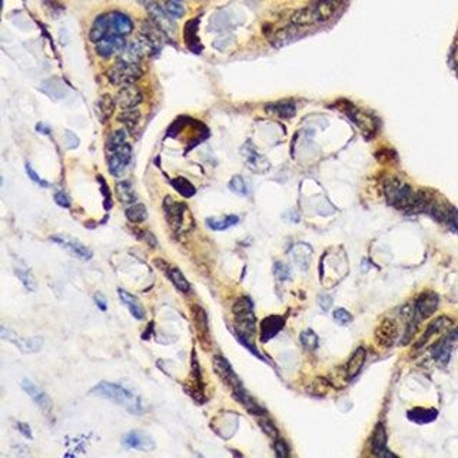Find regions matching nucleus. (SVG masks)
<instances>
[{"label":"nucleus","mask_w":458,"mask_h":458,"mask_svg":"<svg viewBox=\"0 0 458 458\" xmlns=\"http://www.w3.org/2000/svg\"><path fill=\"white\" fill-rule=\"evenodd\" d=\"M90 394L96 395V397H100V398L111 399L113 402L119 404L120 407H123L125 410H127L133 415L143 414L142 399L136 394H133L132 391L123 388L119 384H112V382H107V381H102L96 387H93Z\"/></svg>","instance_id":"f257e3e1"},{"label":"nucleus","mask_w":458,"mask_h":458,"mask_svg":"<svg viewBox=\"0 0 458 458\" xmlns=\"http://www.w3.org/2000/svg\"><path fill=\"white\" fill-rule=\"evenodd\" d=\"M232 314L236 322L235 337L252 341L255 332V315H253L252 301L249 297H241L233 304Z\"/></svg>","instance_id":"f03ea898"},{"label":"nucleus","mask_w":458,"mask_h":458,"mask_svg":"<svg viewBox=\"0 0 458 458\" xmlns=\"http://www.w3.org/2000/svg\"><path fill=\"white\" fill-rule=\"evenodd\" d=\"M385 196L392 206L398 209H414L417 202V193L412 192L410 186L392 179L385 184Z\"/></svg>","instance_id":"7ed1b4c3"},{"label":"nucleus","mask_w":458,"mask_h":458,"mask_svg":"<svg viewBox=\"0 0 458 458\" xmlns=\"http://www.w3.org/2000/svg\"><path fill=\"white\" fill-rule=\"evenodd\" d=\"M438 302V295H435L434 292L421 294L418 298H417V301H415V305H414V309H412V317L408 321V326L417 329L421 321L430 318L432 314L437 311Z\"/></svg>","instance_id":"20e7f679"},{"label":"nucleus","mask_w":458,"mask_h":458,"mask_svg":"<svg viewBox=\"0 0 458 458\" xmlns=\"http://www.w3.org/2000/svg\"><path fill=\"white\" fill-rule=\"evenodd\" d=\"M106 76L112 85L127 86V85H133L136 80L139 79L142 76V70H140V67L138 65L118 62V65H115L112 69L107 70Z\"/></svg>","instance_id":"39448f33"},{"label":"nucleus","mask_w":458,"mask_h":458,"mask_svg":"<svg viewBox=\"0 0 458 458\" xmlns=\"http://www.w3.org/2000/svg\"><path fill=\"white\" fill-rule=\"evenodd\" d=\"M107 152H109L107 166H109L111 173H112L113 176H116V178L123 176V173L126 171V166L129 165L131 156H132L131 146L127 143H125V145L116 148L113 151H107Z\"/></svg>","instance_id":"423d86ee"},{"label":"nucleus","mask_w":458,"mask_h":458,"mask_svg":"<svg viewBox=\"0 0 458 458\" xmlns=\"http://www.w3.org/2000/svg\"><path fill=\"white\" fill-rule=\"evenodd\" d=\"M213 370H215V372L218 374V377H219L228 387L232 388V391H235V390H238V388L242 387L241 379H239L238 375L235 374L231 364L228 362V359L224 358V357L219 355V354L213 357Z\"/></svg>","instance_id":"0eeeda50"},{"label":"nucleus","mask_w":458,"mask_h":458,"mask_svg":"<svg viewBox=\"0 0 458 458\" xmlns=\"http://www.w3.org/2000/svg\"><path fill=\"white\" fill-rule=\"evenodd\" d=\"M116 105L122 109H135L143 100V95L139 87L135 85L123 86L116 95Z\"/></svg>","instance_id":"6e6552de"},{"label":"nucleus","mask_w":458,"mask_h":458,"mask_svg":"<svg viewBox=\"0 0 458 458\" xmlns=\"http://www.w3.org/2000/svg\"><path fill=\"white\" fill-rule=\"evenodd\" d=\"M2 338L10 341L12 344L19 348L20 351L25 352V354H30V352L39 351L42 345H43V339L40 337H34V338H27V339H20L14 335L12 331H7L6 326H2V332H0Z\"/></svg>","instance_id":"1a4fd4ad"},{"label":"nucleus","mask_w":458,"mask_h":458,"mask_svg":"<svg viewBox=\"0 0 458 458\" xmlns=\"http://www.w3.org/2000/svg\"><path fill=\"white\" fill-rule=\"evenodd\" d=\"M125 45H126V42H125L123 36L109 34L105 39L96 43V53L102 58H111L113 54H119Z\"/></svg>","instance_id":"9d476101"},{"label":"nucleus","mask_w":458,"mask_h":458,"mask_svg":"<svg viewBox=\"0 0 458 458\" xmlns=\"http://www.w3.org/2000/svg\"><path fill=\"white\" fill-rule=\"evenodd\" d=\"M341 3L342 0H317L315 3L309 5L315 16V22L322 23L331 19L332 16L337 13Z\"/></svg>","instance_id":"9b49d317"},{"label":"nucleus","mask_w":458,"mask_h":458,"mask_svg":"<svg viewBox=\"0 0 458 458\" xmlns=\"http://www.w3.org/2000/svg\"><path fill=\"white\" fill-rule=\"evenodd\" d=\"M398 335V324L394 319H384L375 329V338L379 345L392 346Z\"/></svg>","instance_id":"f8f14e48"},{"label":"nucleus","mask_w":458,"mask_h":458,"mask_svg":"<svg viewBox=\"0 0 458 458\" xmlns=\"http://www.w3.org/2000/svg\"><path fill=\"white\" fill-rule=\"evenodd\" d=\"M107 14V23H109V34H118V36H126L133 30L132 20L129 16L119 12H112Z\"/></svg>","instance_id":"ddd939ff"},{"label":"nucleus","mask_w":458,"mask_h":458,"mask_svg":"<svg viewBox=\"0 0 458 458\" xmlns=\"http://www.w3.org/2000/svg\"><path fill=\"white\" fill-rule=\"evenodd\" d=\"M50 239H52L53 242H56L58 245L63 246L65 249H67L69 252L72 253V255H75V257H78V258L85 259V261L92 258V251H90L89 248H86L85 245H82L79 241H76V239L62 236V235H53Z\"/></svg>","instance_id":"4468645a"},{"label":"nucleus","mask_w":458,"mask_h":458,"mask_svg":"<svg viewBox=\"0 0 458 458\" xmlns=\"http://www.w3.org/2000/svg\"><path fill=\"white\" fill-rule=\"evenodd\" d=\"M148 12L151 13L153 22L156 23V26L159 27L163 33L168 34L175 33V23L172 22V17L166 13V10H163L159 5H156V3H153V2L152 3H149V5H148Z\"/></svg>","instance_id":"2eb2a0df"},{"label":"nucleus","mask_w":458,"mask_h":458,"mask_svg":"<svg viewBox=\"0 0 458 458\" xmlns=\"http://www.w3.org/2000/svg\"><path fill=\"white\" fill-rule=\"evenodd\" d=\"M122 444L129 448H136V450H153L155 448V443L153 439L142 431H132L125 434L122 437Z\"/></svg>","instance_id":"dca6fc26"},{"label":"nucleus","mask_w":458,"mask_h":458,"mask_svg":"<svg viewBox=\"0 0 458 458\" xmlns=\"http://www.w3.org/2000/svg\"><path fill=\"white\" fill-rule=\"evenodd\" d=\"M242 153L245 156L246 166L249 169H252L253 172L257 173H264L269 169V162L266 160V158H264L262 155H259L255 148L251 146V143H246L244 149H242Z\"/></svg>","instance_id":"f3484780"},{"label":"nucleus","mask_w":458,"mask_h":458,"mask_svg":"<svg viewBox=\"0 0 458 458\" xmlns=\"http://www.w3.org/2000/svg\"><path fill=\"white\" fill-rule=\"evenodd\" d=\"M22 388L25 390V392H26L30 398L33 399L36 404L39 405L43 411L49 412L52 410V401L49 398V395L43 390H40L38 385L30 382L29 379H25L23 384H22Z\"/></svg>","instance_id":"a211bd4d"},{"label":"nucleus","mask_w":458,"mask_h":458,"mask_svg":"<svg viewBox=\"0 0 458 458\" xmlns=\"http://www.w3.org/2000/svg\"><path fill=\"white\" fill-rule=\"evenodd\" d=\"M285 325V318L281 315H271L266 317L262 322H261V341L266 342L271 338H273Z\"/></svg>","instance_id":"6ab92c4d"},{"label":"nucleus","mask_w":458,"mask_h":458,"mask_svg":"<svg viewBox=\"0 0 458 458\" xmlns=\"http://www.w3.org/2000/svg\"><path fill=\"white\" fill-rule=\"evenodd\" d=\"M186 211V206L184 204L173 202L169 196L165 199V212L168 216V221L175 231H178L182 224H184V213Z\"/></svg>","instance_id":"aec40b11"},{"label":"nucleus","mask_w":458,"mask_h":458,"mask_svg":"<svg viewBox=\"0 0 458 458\" xmlns=\"http://www.w3.org/2000/svg\"><path fill=\"white\" fill-rule=\"evenodd\" d=\"M145 56V52L140 46L139 40H133L125 45V47L120 50L119 53V62L123 63H131V65H138L142 58Z\"/></svg>","instance_id":"412c9836"},{"label":"nucleus","mask_w":458,"mask_h":458,"mask_svg":"<svg viewBox=\"0 0 458 458\" xmlns=\"http://www.w3.org/2000/svg\"><path fill=\"white\" fill-rule=\"evenodd\" d=\"M452 321L450 318H447V317H439V318L434 319L430 325L427 326V329H425L424 335L419 338V341L417 342V345H415V350H421L423 346L431 339V337H434L435 334H438V332L444 331L447 329L448 326L451 325Z\"/></svg>","instance_id":"4be33fe9"},{"label":"nucleus","mask_w":458,"mask_h":458,"mask_svg":"<svg viewBox=\"0 0 458 458\" xmlns=\"http://www.w3.org/2000/svg\"><path fill=\"white\" fill-rule=\"evenodd\" d=\"M367 358V351L365 348L359 346L358 350H355V352L351 355V358L346 364V377L350 379L355 378L358 375L362 367H364V362H365Z\"/></svg>","instance_id":"5701e85b"},{"label":"nucleus","mask_w":458,"mask_h":458,"mask_svg":"<svg viewBox=\"0 0 458 458\" xmlns=\"http://www.w3.org/2000/svg\"><path fill=\"white\" fill-rule=\"evenodd\" d=\"M109 36V23H107V14H100L93 22L92 29L89 32V39L93 43H98L102 39Z\"/></svg>","instance_id":"b1692460"},{"label":"nucleus","mask_w":458,"mask_h":458,"mask_svg":"<svg viewBox=\"0 0 458 458\" xmlns=\"http://www.w3.org/2000/svg\"><path fill=\"white\" fill-rule=\"evenodd\" d=\"M193 319H195V325H196L200 339L205 342L206 345H209L211 335H209V328H208V318H206L205 311L200 306L193 308Z\"/></svg>","instance_id":"393cba45"},{"label":"nucleus","mask_w":458,"mask_h":458,"mask_svg":"<svg viewBox=\"0 0 458 458\" xmlns=\"http://www.w3.org/2000/svg\"><path fill=\"white\" fill-rule=\"evenodd\" d=\"M232 392L235 399L238 401L239 404L244 405L246 410H248V412H251L253 415H265V411H264V410H262V408H261V407H259L251 397H249V394L245 391L244 387H241V388H238V390H235V391Z\"/></svg>","instance_id":"a878e982"},{"label":"nucleus","mask_w":458,"mask_h":458,"mask_svg":"<svg viewBox=\"0 0 458 458\" xmlns=\"http://www.w3.org/2000/svg\"><path fill=\"white\" fill-rule=\"evenodd\" d=\"M119 297L122 299V302L129 308V312L132 314L133 318L138 319V321L145 318V309H143V306L140 305V302L136 297H133L132 294L126 292L123 289H119Z\"/></svg>","instance_id":"bb28decb"},{"label":"nucleus","mask_w":458,"mask_h":458,"mask_svg":"<svg viewBox=\"0 0 458 458\" xmlns=\"http://www.w3.org/2000/svg\"><path fill=\"white\" fill-rule=\"evenodd\" d=\"M372 452L375 455H391L387 452V431L385 427L381 423L377 425L375 431H374V437H372Z\"/></svg>","instance_id":"cd10ccee"},{"label":"nucleus","mask_w":458,"mask_h":458,"mask_svg":"<svg viewBox=\"0 0 458 458\" xmlns=\"http://www.w3.org/2000/svg\"><path fill=\"white\" fill-rule=\"evenodd\" d=\"M196 32H198V20H189L185 26V40L186 45L192 52H200V49H202Z\"/></svg>","instance_id":"c85d7f7f"},{"label":"nucleus","mask_w":458,"mask_h":458,"mask_svg":"<svg viewBox=\"0 0 458 458\" xmlns=\"http://www.w3.org/2000/svg\"><path fill=\"white\" fill-rule=\"evenodd\" d=\"M437 410L434 408H430V410H425V408H414L411 411H408V418L414 421L415 424H428L434 419L437 418Z\"/></svg>","instance_id":"c756f323"},{"label":"nucleus","mask_w":458,"mask_h":458,"mask_svg":"<svg viewBox=\"0 0 458 458\" xmlns=\"http://www.w3.org/2000/svg\"><path fill=\"white\" fill-rule=\"evenodd\" d=\"M350 118H351L359 127L361 131H370V132H375V118L372 116H368L367 113L361 112V111H357V109H352V112H350Z\"/></svg>","instance_id":"7c9ffc66"},{"label":"nucleus","mask_w":458,"mask_h":458,"mask_svg":"<svg viewBox=\"0 0 458 458\" xmlns=\"http://www.w3.org/2000/svg\"><path fill=\"white\" fill-rule=\"evenodd\" d=\"M291 22H292V25H295V26H311V25H315V23H317L311 6L302 7V9L297 10V12L292 14Z\"/></svg>","instance_id":"2f4dec72"},{"label":"nucleus","mask_w":458,"mask_h":458,"mask_svg":"<svg viewBox=\"0 0 458 458\" xmlns=\"http://www.w3.org/2000/svg\"><path fill=\"white\" fill-rule=\"evenodd\" d=\"M268 112L277 115L281 119H289L292 118L297 109H295V105L294 103H289V102H282V103H275V105H269L266 107Z\"/></svg>","instance_id":"473e14b6"},{"label":"nucleus","mask_w":458,"mask_h":458,"mask_svg":"<svg viewBox=\"0 0 458 458\" xmlns=\"http://www.w3.org/2000/svg\"><path fill=\"white\" fill-rule=\"evenodd\" d=\"M116 192H118V196H119L120 202L127 204V205H131L133 202H136V199H138L135 189H133L132 185H131L129 182H126V180L119 182V184L116 185Z\"/></svg>","instance_id":"72a5a7b5"},{"label":"nucleus","mask_w":458,"mask_h":458,"mask_svg":"<svg viewBox=\"0 0 458 458\" xmlns=\"http://www.w3.org/2000/svg\"><path fill=\"white\" fill-rule=\"evenodd\" d=\"M126 218L133 224H140L143 221H146L148 212L146 208L143 204H133V205L126 208Z\"/></svg>","instance_id":"f704fd0d"},{"label":"nucleus","mask_w":458,"mask_h":458,"mask_svg":"<svg viewBox=\"0 0 458 458\" xmlns=\"http://www.w3.org/2000/svg\"><path fill=\"white\" fill-rule=\"evenodd\" d=\"M239 222V218L236 215H231V216H225L222 219H216V218H209L206 219V224L208 226L213 229V231H225L231 226L236 225Z\"/></svg>","instance_id":"c9c22d12"},{"label":"nucleus","mask_w":458,"mask_h":458,"mask_svg":"<svg viewBox=\"0 0 458 458\" xmlns=\"http://www.w3.org/2000/svg\"><path fill=\"white\" fill-rule=\"evenodd\" d=\"M295 27L298 26H289V27H284V29H281L278 30L277 33L273 34L272 38V45L277 47H281L286 45V43H289L291 40L295 38Z\"/></svg>","instance_id":"e433bc0d"},{"label":"nucleus","mask_w":458,"mask_h":458,"mask_svg":"<svg viewBox=\"0 0 458 458\" xmlns=\"http://www.w3.org/2000/svg\"><path fill=\"white\" fill-rule=\"evenodd\" d=\"M168 277L171 278V281L173 282V285L176 286L179 291L182 292H189L191 291V285H189V282L186 281V278L182 275L178 268H171L169 271H168Z\"/></svg>","instance_id":"4c0bfd02"},{"label":"nucleus","mask_w":458,"mask_h":458,"mask_svg":"<svg viewBox=\"0 0 458 458\" xmlns=\"http://www.w3.org/2000/svg\"><path fill=\"white\" fill-rule=\"evenodd\" d=\"M172 185L173 188H175L182 196H185V198H191V196H193L195 192H196L195 186H193L189 180L185 179V178H176V179H173Z\"/></svg>","instance_id":"58836bf2"},{"label":"nucleus","mask_w":458,"mask_h":458,"mask_svg":"<svg viewBox=\"0 0 458 458\" xmlns=\"http://www.w3.org/2000/svg\"><path fill=\"white\" fill-rule=\"evenodd\" d=\"M115 102L111 95H103L99 99V111L102 119L106 120L112 116L113 111H115Z\"/></svg>","instance_id":"ea45409f"},{"label":"nucleus","mask_w":458,"mask_h":458,"mask_svg":"<svg viewBox=\"0 0 458 458\" xmlns=\"http://www.w3.org/2000/svg\"><path fill=\"white\" fill-rule=\"evenodd\" d=\"M166 13L173 19H179L185 14V6L180 3V0H168L165 5Z\"/></svg>","instance_id":"a19ab883"},{"label":"nucleus","mask_w":458,"mask_h":458,"mask_svg":"<svg viewBox=\"0 0 458 458\" xmlns=\"http://www.w3.org/2000/svg\"><path fill=\"white\" fill-rule=\"evenodd\" d=\"M140 113L135 109H126V112H123L119 116V120L127 127V129H133L139 122Z\"/></svg>","instance_id":"79ce46f5"},{"label":"nucleus","mask_w":458,"mask_h":458,"mask_svg":"<svg viewBox=\"0 0 458 458\" xmlns=\"http://www.w3.org/2000/svg\"><path fill=\"white\" fill-rule=\"evenodd\" d=\"M299 339H301V344L305 346L306 350H315L318 346V337L311 329H306V331L302 332Z\"/></svg>","instance_id":"37998d69"},{"label":"nucleus","mask_w":458,"mask_h":458,"mask_svg":"<svg viewBox=\"0 0 458 458\" xmlns=\"http://www.w3.org/2000/svg\"><path fill=\"white\" fill-rule=\"evenodd\" d=\"M125 143H126V132L123 129H119L111 136V139L107 142V151H113Z\"/></svg>","instance_id":"c03bdc74"},{"label":"nucleus","mask_w":458,"mask_h":458,"mask_svg":"<svg viewBox=\"0 0 458 458\" xmlns=\"http://www.w3.org/2000/svg\"><path fill=\"white\" fill-rule=\"evenodd\" d=\"M229 189L232 191V192L238 193V195H248V188H246V184L245 180L242 176H233L231 182H229Z\"/></svg>","instance_id":"a18cd8bd"},{"label":"nucleus","mask_w":458,"mask_h":458,"mask_svg":"<svg viewBox=\"0 0 458 458\" xmlns=\"http://www.w3.org/2000/svg\"><path fill=\"white\" fill-rule=\"evenodd\" d=\"M16 275H17V278L23 282V285L26 286L29 291H34V289H36V282H34L33 277L27 272V271L16 269Z\"/></svg>","instance_id":"49530a36"},{"label":"nucleus","mask_w":458,"mask_h":458,"mask_svg":"<svg viewBox=\"0 0 458 458\" xmlns=\"http://www.w3.org/2000/svg\"><path fill=\"white\" fill-rule=\"evenodd\" d=\"M334 319L337 321V324H339V325H348V324L352 322V315L344 308H339V309L334 312Z\"/></svg>","instance_id":"de8ad7c7"},{"label":"nucleus","mask_w":458,"mask_h":458,"mask_svg":"<svg viewBox=\"0 0 458 458\" xmlns=\"http://www.w3.org/2000/svg\"><path fill=\"white\" fill-rule=\"evenodd\" d=\"M273 273H275V277L278 279H281V281H285V279L291 278V271H289V268H288L285 264H282V262H275Z\"/></svg>","instance_id":"09e8293b"},{"label":"nucleus","mask_w":458,"mask_h":458,"mask_svg":"<svg viewBox=\"0 0 458 458\" xmlns=\"http://www.w3.org/2000/svg\"><path fill=\"white\" fill-rule=\"evenodd\" d=\"M259 425H261V428H262L269 437L278 438V430H277V427L273 425L272 421H269L268 418H261L259 419Z\"/></svg>","instance_id":"8fccbe9b"},{"label":"nucleus","mask_w":458,"mask_h":458,"mask_svg":"<svg viewBox=\"0 0 458 458\" xmlns=\"http://www.w3.org/2000/svg\"><path fill=\"white\" fill-rule=\"evenodd\" d=\"M26 172L27 175H29V178L33 180L34 184H38V185L42 186V188H47V186H49V182L42 179L39 175L36 173V171H34L33 168L30 166V163H26Z\"/></svg>","instance_id":"3c124183"},{"label":"nucleus","mask_w":458,"mask_h":458,"mask_svg":"<svg viewBox=\"0 0 458 458\" xmlns=\"http://www.w3.org/2000/svg\"><path fill=\"white\" fill-rule=\"evenodd\" d=\"M273 448H275V454L281 458H285L288 457V447L284 441H281V439H277L275 441V444H273Z\"/></svg>","instance_id":"603ef678"},{"label":"nucleus","mask_w":458,"mask_h":458,"mask_svg":"<svg viewBox=\"0 0 458 458\" xmlns=\"http://www.w3.org/2000/svg\"><path fill=\"white\" fill-rule=\"evenodd\" d=\"M54 202L62 208H69L70 206V199L65 192H58L54 195Z\"/></svg>","instance_id":"864d4df0"},{"label":"nucleus","mask_w":458,"mask_h":458,"mask_svg":"<svg viewBox=\"0 0 458 458\" xmlns=\"http://www.w3.org/2000/svg\"><path fill=\"white\" fill-rule=\"evenodd\" d=\"M93 297H95V298H93V301H95V304H96V305L99 306L100 311H106L107 304H106V299H105V297H103V295H102L100 292H96L95 295H93Z\"/></svg>","instance_id":"5fc2aeb1"},{"label":"nucleus","mask_w":458,"mask_h":458,"mask_svg":"<svg viewBox=\"0 0 458 458\" xmlns=\"http://www.w3.org/2000/svg\"><path fill=\"white\" fill-rule=\"evenodd\" d=\"M65 136H66V146L69 148V149H74V148H76L79 145V140H78V138H76L72 132H66L65 133Z\"/></svg>","instance_id":"6e6d98bb"},{"label":"nucleus","mask_w":458,"mask_h":458,"mask_svg":"<svg viewBox=\"0 0 458 458\" xmlns=\"http://www.w3.org/2000/svg\"><path fill=\"white\" fill-rule=\"evenodd\" d=\"M318 302H319V305H321V308H322L324 311H328V308H329L332 304V299L329 298V297H326V295H321L318 299Z\"/></svg>","instance_id":"4d7b16f0"},{"label":"nucleus","mask_w":458,"mask_h":458,"mask_svg":"<svg viewBox=\"0 0 458 458\" xmlns=\"http://www.w3.org/2000/svg\"><path fill=\"white\" fill-rule=\"evenodd\" d=\"M19 430L20 432H23L25 435H26L27 438H32V431H30V427L25 423H20L19 424Z\"/></svg>","instance_id":"13d9d810"}]
</instances>
